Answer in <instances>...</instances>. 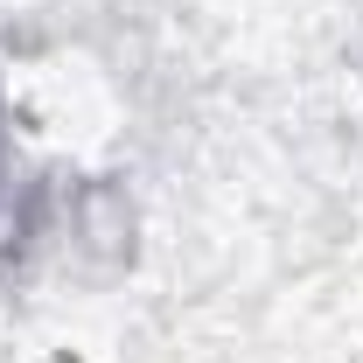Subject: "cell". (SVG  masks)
Masks as SVG:
<instances>
[{
	"instance_id": "obj_1",
	"label": "cell",
	"mask_w": 363,
	"mask_h": 363,
	"mask_svg": "<svg viewBox=\"0 0 363 363\" xmlns=\"http://www.w3.org/2000/svg\"><path fill=\"white\" fill-rule=\"evenodd\" d=\"M70 217H77V182L35 154L14 112V84L0 70V279L28 272L49 245H63Z\"/></svg>"
}]
</instances>
